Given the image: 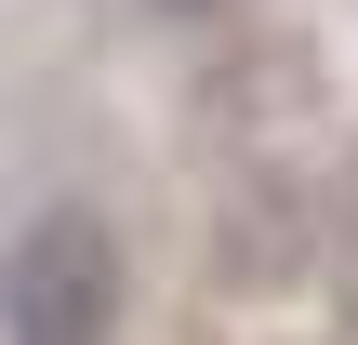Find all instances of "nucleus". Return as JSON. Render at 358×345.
<instances>
[{"instance_id": "f03ea898", "label": "nucleus", "mask_w": 358, "mask_h": 345, "mask_svg": "<svg viewBox=\"0 0 358 345\" xmlns=\"http://www.w3.org/2000/svg\"><path fill=\"white\" fill-rule=\"evenodd\" d=\"M159 13H213V0H159Z\"/></svg>"}, {"instance_id": "f257e3e1", "label": "nucleus", "mask_w": 358, "mask_h": 345, "mask_svg": "<svg viewBox=\"0 0 358 345\" xmlns=\"http://www.w3.org/2000/svg\"><path fill=\"white\" fill-rule=\"evenodd\" d=\"M0 332L13 345H106L120 332V239L106 213H40L0 266Z\"/></svg>"}]
</instances>
